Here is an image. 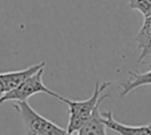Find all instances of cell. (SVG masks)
<instances>
[{
  "instance_id": "cell-1",
  "label": "cell",
  "mask_w": 151,
  "mask_h": 135,
  "mask_svg": "<svg viewBox=\"0 0 151 135\" xmlns=\"http://www.w3.org/2000/svg\"><path fill=\"white\" fill-rule=\"evenodd\" d=\"M111 83L109 81L106 82H96L94 86L93 94L90 98L85 99V101H73V99H68L65 97L61 96V98L58 101L64 102L69 109V121H68V127L66 130L70 134H74L90 119V117L93 115V113L96 111V109H98L99 105L102 103L105 98H109V94H102L106 90Z\"/></svg>"
},
{
  "instance_id": "cell-2",
  "label": "cell",
  "mask_w": 151,
  "mask_h": 135,
  "mask_svg": "<svg viewBox=\"0 0 151 135\" xmlns=\"http://www.w3.org/2000/svg\"><path fill=\"white\" fill-rule=\"evenodd\" d=\"M13 109L20 114L27 135H74L35 111L28 102H15Z\"/></svg>"
},
{
  "instance_id": "cell-3",
  "label": "cell",
  "mask_w": 151,
  "mask_h": 135,
  "mask_svg": "<svg viewBox=\"0 0 151 135\" xmlns=\"http://www.w3.org/2000/svg\"><path fill=\"white\" fill-rule=\"evenodd\" d=\"M42 73H44V68H41L33 75L27 78L24 82H21L12 91L0 97V105L5 103V102H12V101L13 102H25L29 97L35 96V94H39V93H44V94H48V96H52L55 98L60 99L61 98L60 94L50 90L49 88H47L44 85V82H42Z\"/></svg>"
},
{
  "instance_id": "cell-4",
  "label": "cell",
  "mask_w": 151,
  "mask_h": 135,
  "mask_svg": "<svg viewBox=\"0 0 151 135\" xmlns=\"http://www.w3.org/2000/svg\"><path fill=\"white\" fill-rule=\"evenodd\" d=\"M44 66H45V61H42V62L32 65V66L27 68V69L0 73V97H3L4 94L12 91L13 89L17 88L21 82H24L27 78L33 75L35 73L39 72V70Z\"/></svg>"
},
{
  "instance_id": "cell-5",
  "label": "cell",
  "mask_w": 151,
  "mask_h": 135,
  "mask_svg": "<svg viewBox=\"0 0 151 135\" xmlns=\"http://www.w3.org/2000/svg\"><path fill=\"white\" fill-rule=\"evenodd\" d=\"M102 117H104V122L106 125V127L119 135H151V123L146 126L123 125L113 117L111 111L102 113Z\"/></svg>"
},
{
  "instance_id": "cell-6",
  "label": "cell",
  "mask_w": 151,
  "mask_h": 135,
  "mask_svg": "<svg viewBox=\"0 0 151 135\" xmlns=\"http://www.w3.org/2000/svg\"><path fill=\"white\" fill-rule=\"evenodd\" d=\"M145 85H151V69L146 73L129 72L127 81H125V82L121 85L119 97L123 98V97H126L130 91H133L134 89L139 88V86H145Z\"/></svg>"
},
{
  "instance_id": "cell-7",
  "label": "cell",
  "mask_w": 151,
  "mask_h": 135,
  "mask_svg": "<svg viewBox=\"0 0 151 135\" xmlns=\"http://www.w3.org/2000/svg\"><path fill=\"white\" fill-rule=\"evenodd\" d=\"M138 49L141 50V56L138 58V62H141L147 55H151V16L145 19L139 32L135 37Z\"/></svg>"
},
{
  "instance_id": "cell-8",
  "label": "cell",
  "mask_w": 151,
  "mask_h": 135,
  "mask_svg": "<svg viewBox=\"0 0 151 135\" xmlns=\"http://www.w3.org/2000/svg\"><path fill=\"white\" fill-rule=\"evenodd\" d=\"M106 125L104 122L102 113H99V107L96 109L90 119L77 131V135H107Z\"/></svg>"
},
{
  "instance_id": "cell-9",
  "label": "cell",
  "mask_w": 151,
  "mask_h": 135,
  "mask_svg": "<svg viewBox=\"0 0 151 135\" xmlns=\"http://www.w3.org/2000/svg\"><path fill=\"white\" fill-rule=\"evenodd\" d=\"M129 7L141 12L145 19L151 16V0H129Z\"/></svg>"
},
{
  "instance_id": "cell-10",
  "label": "cell",
  "mask_w": 151,
  "mask_h": 135,
  "mask_svg": "<svg viewBox=\"0 0 151 135\" xmlns=\"http://www.w3.org/2000/svg\"><path fill=\"white\" fill-rule=\"evenodd\" d=\"M149 68H150V69H151V62H150V65H149Z\"/></svg>"
}]
</instances>
